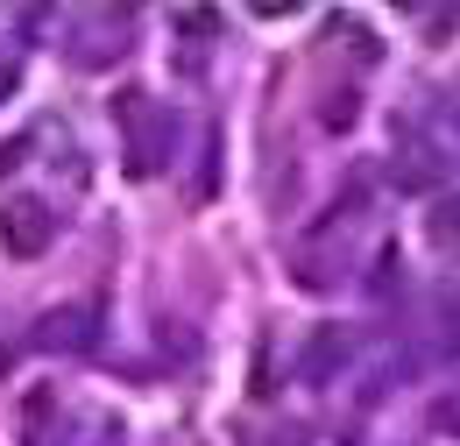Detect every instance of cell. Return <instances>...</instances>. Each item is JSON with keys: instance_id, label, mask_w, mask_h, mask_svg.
<instances>
[{"instance_id": "5", "label": "cell", "mask_w": 460, "mask_h": 446, "mask_svg": "<svg viewBox=\"0 0 460 446\" xmlns=\"http://www.w3.org/2000/svg\"><path fill=\"white\" fill-rule=\"evenodd\" d=\"M177 29H191V36H213V29H220V14H206V7H184V14H177Z\"/></svg>"}, {"instance_id": "1", "label": "cell", "mask_w": 460, "mask_h": 446, "mask_svg": "<svg viewBox=\"0 0 460 446\" xmlns=\"http://www.w3.org/2000/svg\"><path fill=\"white\" fill-rule=\"evenodd\" d=\"M50 241H58V206L50 199H7L0 206V248L14 263H36Z\"/></svg>"}, {"instance_id": "7", "label": "cell", "mask_w": 460, "mask_h": 446, "mask_svg": "<svg viewBox=\"0 0 460 446\" xmlns=\"http://www.w3.org/2000/svg\"><path fill=\"white\" fill-rule=\"evenodd\" d=\"M7 93H14V64H0V100H7Z\"/></svg>"}, {"instance_id": "8", "label": "cell", "mask_w": 460, "mask_h": 446, "mask_svg": "<svg viewBox=\"0 0 460 446\" xmlns=\"http://www.w3.org/2000/svg\"><path fill=\"white\" fill-rule=\"evenodd\" d=\"M454 120H460V107H454Z\"/></svg>"}, {"instance_id": "6", "label": "cell", "mask_w": 460, "mask_h": 446, "mask_svg": "<svg viewBox=\"0 0 460 446\" xmlns=\"http://www.w3.org/2000/svg\"><path fill=\"white\" fill-rule=\"evenodd\" d=\"M22 156H29V142H7V149H0V177H7V170H22Z\"/></svg>"}, {"instance_id": "4", "label": "cell", "mask_w": 460, "mask_h": 446, "mask_svg": "<svg viewBox=\"0 0 460 446\" xmlns=\"http://www.w3.org/2000/svg\"><path fill=\"white\" fill-rule=\"evenodd\" d=\"M354 113H361V100H354V93H333V100H326V107H319V120H326V128H354Z\"/></svg>"}, {"instance_id": "3", "label": "cell", "mask_w": 460, "mask_h": 446, "mask_svg": "<svg viewBox=\"0 0 460 446\" xmlns=\"http://www.w3.org/2000/svg\"><path fill=\"white\" fill-rule=\"evenodd\" d=\"M333 354H347V340L326 326V334L312 340V354H305V376H312V383H326V361H333Z\"/></svg>"}, {"instance_id": "2", "label": "cell", "mask_w": 460, "mask_h": 446, "mask_svg": "<svg viewBox=\"0 0 460 446\" xmlns=\"http://www.w3.org/2000/svg\"><path fill=\"white\" fill-rule=\"evenodd\" d=\"M36 347H50V354H93L100 347V305H64V312H50L36 326Z\"/></svg>"}]
</instances>
